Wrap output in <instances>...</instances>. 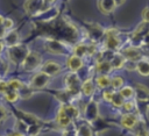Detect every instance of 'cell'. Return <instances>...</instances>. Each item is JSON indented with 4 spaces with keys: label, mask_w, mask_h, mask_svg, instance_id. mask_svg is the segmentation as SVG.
<instances>
[{
    "label": "cell",
    "mask_w": 149,
    "mask_h": 136,
    "mask_svg": "<svg viewBox=\"0 0 149 136\" xmlns=\"http://www.w3.org/2000/svg\"><path fill=\"white\" fill-rule=\"evenodd\" d=\"M52 20L38 22V26H41V29H43L45 34L48 33V35L55 40H58L62 42L63 41H68V42L76 41V38L78 37V30L76 29L74 26H72L71 23L66 22L63 19L55 20V21Z\"/></svg>",
    "instance_id": "obj_1"
},
{
    "label": "cell",
    "mask_w": 149,
    "mask_h": 136,
    "mask_svg": "<svg viewBox=\"0 0 149 136\" xmlns=\"http://www.w3.org/2000/svg\"><path fill=\"white\" fill-rule=\"evenodd\" d=\"M78 116V109L73 106H63L57 114V123L61 127H66L70 122Z\"/></svg>",
    "instance_id": "obj_2"
},
{
    "label": "cell",
    "mask_w": 149,
    "mask_h": 136,
    "mask_svg": "<svg viewBox=\"0 0 149 136\" xmlns=\"http://www.w3.org/2000/svg\"><path fill=\"white\" fill-rule=\"evenodd\" d=\"M29 49L23 44H15L12 46H8V58L14 64H21L22 60L28 55Z\"/></svg>",
    "instance_id": "obj_3"
},
{
    "label": "cell",
    "mask_w": 149,
    "mask_h": 136,
    "mask_svg": "<svg viewBox=\"0 0 149 136\" xmlns=\"http://www.w3.org/2000/svg\"><path fill=\"white\" fill-rule=\"evenodd\" d=\"M42 63V57L36 51H29L26 58L22 60L21 66L24 71H35L37 67H40Z\"/></svg>",
    "instance_id": "obj_4"
},
{
    "label": "cell",
    "mask_w": 149,
    "mask_h": 136,
    "mask_svg": "<svg viewBox=\"0 0 149 136\" xmlns=\"http://www.w3.org/2000/svg\"><path fill=\"white\" fill-rule=\"evenodd\" d=\"M47 5L48 3H45L44 0H27L23 7L29 15H40L48 8Z\"/></svg>",
    "instance_id": "obj_5"
},
{
    "label": "cell",
    "mask_w": 149,
    "mask_h": 136,
    "mask_svg": "<svg viewBox=\"0 0 149 136\" xmlns=\"http://www.w3.org/2000/svg\"><path fill=\"white\" fill-rule=\"evenodd\" d=\"M44 46H45V50L55 55H65L68 52V48L65 43L55 38H48L44 43Z\"/></svg>",
    "instance_id": "obj_6"
},
{
    "label": "cell",
    "mask_w": 149,
    "mask_h": 136,
    "mask_svg": "<svg viewBox=\"0 0 149 136\" xmlns=\"http://www.w3.org/2000/svg\"><path fill=\"white\" fill-rule=\"evenodd\" d=\"M49 80H50V76H48L47 73H44V72H37L33 78H31V80H30V87L31 88H43V87H45L47 85H48V83H49Z\"/></svg>",
    "instance_id": "obj_7"
},
{
    "label": "cell",
    "mask_w": 149,
    "mask_h": 136,
    "mask_svg": "<svg viewBox=\"0 0 149 136\" xmlns=\"http://www.w3.org/2000/svg\"><path fill=\"white\" fill-rule=\"evenodd\" d=\"M64 83L68 87V91H70L72 94H76L78 91H79V87H80V81H79V78L78 76L72 72V73H69L64 77Z\"/></svg>",
    "instance_id": "obj_8"
},
{
    "label": "cell",
    "mask_w": 149,
    "mask_h": 136,
    "mask_svg": "<svg viewBox=\"0 0 149 136\" xmlns=\"http://www.w3.org/2000/svg\"><path fill=\"white\" fill-rule=\"evenodd\" d=\"M106 35V41H105V45L108 50H115L119 48L120 41L118 38V34L114 29H109L105 33Z\"/></svg>",
    "instance_id": "obj_9"
},
{
    "label": "cell",
    "mask_w": 149,
    "mask_h": 136,
    "mask_svg": "<svg viewBox=\"0 0 149 136\" xmlns=\"http://www.w3.org/2000/svg\"><path fill=\"white\" fill-rule=\"evenodd\" d=\"M61 70H62L61 65H59L58 63L54 62V60H48V62H45V63L42 65V67H41V71L44 72V73H47V74L50 76V77L58 74V73L61 72Z\"/></svg>",
    "instance_id": "obj_10"
},
{
    "label": "cell",
    "mask_w": 149,
    "mask_h": 136,
    "mask_svg": "<svg viewBox=\"0 0 149 136\" xmlns=\"http://www.w3.org/2000/svg\"><path fill=\"white\" fill-rule=\"evenodd\" d=\"M121 55L127 59L132 62H137L141 59V51L135 46H128L121 51Z\"/></svg>",
    "instance_id": "obj_11"
},
{
    "label": "cell",
    "mask_w": 149,
    "mask_h": 136,
    "mask_svg": "<svg viewBox=\"0 0 149 136\" xmlns=\"http://www.w3.org/2000/svg\"><path fill=\"white\" fill-rule=\"evenodd\" d=\"M116 7L115 0H98V8L104 14L112 13Z\"/></svg>",
    "instance_id": "obj_12"
},
{
    "label": "cell",
    "mask_w": 149,
    "mask_h": 136,
    "mask_svg": "<svg viewBox=\"0 0 149 136\" xmlns=\"http://www.w3.org/2000/svg\"><path fill=\"white\" fill-rule=\"evenodd\" d=\"M66 64H68V67L72 72H76L79 69H81V66H83V59H81V57H78L76 55H72V56H70L68 58Z\"/></svg>",
    "instance_id": "obj_13"
},
{
    "label": "cell",
    "mask_w": 149,
    "mask_h": 136,
    "mask_svg": "<svg viewBox=\"0 0 149 136\" xmlns=\"http://www.w3.org/2000/svg\"><path fill=\"white\" fill-rule=\"evenodd\" d=\"M17 42H19V34H17V31L10 30L9 33L3 35V42H2L3 45L12 46V45L17 44Z\"/></svg>",
    "instance_id": "obj_14"
},
{
    "label": "cell",
    "mask_w": 149,
    "mask_h": 136,
    "mask_svg": "<svg viewBox=\"0 0 149 136\" xmlns=\"http://www.w3.org/2000/svg\"><path fill=\"white\" fill-rule=\"evenodd\" d=\"M135 93H136V96L140 101H147L149 100V90L142 85V84H136L135 86Z\"/></svg>",
    "instance_id": "obj_15"
},
{
    "label": "cell",
    "mask_w": 149,
    "mask_h": 136,
    "mask_svg": "<svg viewBox=\"0 0 149 136\" xmlns=\"http://www.w3.org/2000/svg\"><path fill=\"white\" fill-rule=\"evenodd\" d=\"M135 70L144 77L149 76V60L147 59H139L135 64Z\"/></svg>",
    "instance_id": "obj_16"
},
{
    "label": "cell",
    "mask_w": 149,
    "mask_h": 136,
    "mask_svg": "<svg viewBox=\"0 0 149 136\" xmlns=\"http://www.w3.org/2000/svg\"><path fill=\"white\" fill-rule=\"evenodd\" d=\"M108 62H109L112 69H121L125 65L126 58L121 53H115V55H113V57Z\"/></svg>",
    "instance_id": "obj_17"
},
{
    "label": "cell",
    "mask_w": 149,
    "mask_h": 136,
    "mask_svg": "<svg viewBox=\"0 0 149 136\" xmlns=\"http://www.w3.org/2000/svg\"><path fill=\"white\" fill-rule=\"evenodd\" d=\"M136 123H137V119H136V116L135 115H130V114H128V115H125L122 119H121V124H122V127H125V128H134L135 126H136Z\"/></svg>",
    "instance_id": "obj_18"
},
{
    "label": "cell",
    "mask_w": 149,
    "mask_h": 136,
    "mask_svg": "<svg viewBox=\"0 0 149 136\" xmlns=\"http://www.w3.org/2000/svg\"><path fill=\"white\" fill-rule=\"evenodd\" d=\"M88 34H90V36H91L92 40L98 41V40L104 35V30H102L101 27H99L98 24H92V26L88 28Z\"/></svg>",
    "instance_id": "obj_19"
},
{
    "label": "cell",
    "mask_w": 149,
    "mask_h": 136,
    "mask_svg": "<svg viewBox=\"0 0 149 136\" xmlns=\"http://www.w3.org/2000/svg\"><path fill=\"white\" fill-rule=\"evenodd\" d=\"M3 95H5L6 100H7V101H9V102H15V101L20 98V96H19L17 91L12 90V88H7V90L3 92Z\"/></svg>",
    "instance_id": "obj_20"
},
{
    "label": "cell",
    "mask_w": 149,
    "mask_h": 136,
    "mask_svg": "<svg viewBox=\"0 0 149 136\" xmlns=\"http://www.w3.org/2000/svg\"><path fill=\"white\" fill-rule=\"evenodd\" d=\"M97 70L101 74H106L112 70V67H111V64L108 60H99V63L97 65Z\"/></svg>",
    "instance_id": "obj_21"
},
{
    "label": "cell",
    "mask_w": 149,
    "mask_h": 136,
    "mask_svg": "<svg viewBox=\"0 0 149 136\" xmlns=\"http://www.w3.org/2000/svg\"><path fill=\"white\" fill-rule=\"evenodd\" d=\"M81 91L85 95H91L94 91V85L93 81L91 79H87L86 81H84V84L81 85Z\"/></svg>",
    "instance_id": "obj_22"
},
{
    "label": "cell",
    "mask_w": 149,
    "mask_h": 136,
    "mask_svg": "<svg viewBox=\"0 0 149 136\" xmlns=\"http://www.w3.org/2000/svg\"><path fill=\"white\" fill-rule=\"evenodd\" d=\"M73 55L78 56V57H83L85 55H87V45L80 43V44H77L73 49Z\"/></svg>",
    "instance_id": "obj_23"
},
{
    "label": "cell",
    "mask_w": 149,
    "mask_h": 136,
    "mask_svg": "<svg viewBox=\"0 0 149 136\" xmlns=\"http://www.w3.org/2000/svg\"><path fill=\"white\" fill-rule=\"evenodd\" d=\"M97 84H98L99 87L105 88V87H107V86L111 85V78L107 77L106 74H100V76L97 78Z\"/></svg>",
    "instance_id": "obj_24"
},
{
    "label": "cell",
    "mask_w": 149,
    "mask_h": 136,
    "mask_svg": "<svg viewBox=\"0 0 149 136\" xmlns=\"http://www.w3.org/2000/svg\"><path fill=\"white\" fill-rule=\"evenodd\" d=\"M86 115L88 119H94L97 117L98 115V108H97V105L95 102H91L87 107V110H86Z\"/></svg>",
    "instance_id": "obj_25"
},
{
    "label": "cell",
    "mask_w": 149,
    "mask_h": 136,
    "mask_svg": "<svg viewBox=\"0 0 149 136\" xmlns=\"http://www.w3.org/2000/svg\"><path fill=\"white\" fill-rule=\"evenodd\" d=\"M78 136H92V133H91V129L86 124H81L79 128H78Z\"/></svg>",
    "instance_id": "obj_26"
},
{
    "label": "cell",
    "mask_w": 149,
    "mask_h": 136,
    "mask_svg": "<svg viewBox=\"0 0 149 136\" xmlns=\"http://www.w3.org/2000/svg\"><path fill=\"white\" fill-rule=\"evenodd\" d=\"M22 81H20V80H17V79H10L8 83H7V86H8V88H12V90H15V91H17L21 86H22Z\"/></svg>",
    "instance_id": "obj_27"
},
{
    "label": "cell",
    "mask_w": 149,
    "mask_h": 136,
    "mask_svg": "<svg viewBox=\"0 0 149 136\" xmlns=\"http://www.w3.org/2000/svg\"><path fill=\"white\" fill-rule=\"evenodd\" d=\"M122 84H123V79L121 77H119V76H116V77L111 79V85L114 88H120L122 86Z\"/></svg>",
    "instance_id": "obj_28"
},
{
    "label": "cell",
    "mask_w": 149,
    "mask_h": 136,
    "mask_svg": "<svg viewBox=\"0 0 149 136\" xmlns=\"http://www.w3.org/2000/svg\"><path fill=\"white\" fill-rule=\"evenodd\" d=\"M120 94H121V96L122 98H125V99H128V98H130L133 94H134V91H133V88L132 87H123L121 91H120Z\"/></svg>",
    "instance_id": "obj_29"
},
{
    "label": "cell",
    "mask_w": 149,
    "mask_h": 136,
    "mask_svg": "<svg viewBox=\"0 0 149 136\" xmlns=\"http://www.w3.org/2000/svg\"><path fill=\"white\" fill-rule=\"evenodd\" d=\"M122 96H121V94L120 93H116V94H113L112 95V99H111V101L115 105V106H121L122 105Z\"/></svg>",
    "instance_id": "obj_30"
},
{
    "label": "cell",
    "mask_w": 149,
    "mask_h": 136,
    "mask_svg": "<svg viewBox=\"0 0 149 136\" xmlns=\"http://www.w3.org/2000/svg\"><path fill=\"white\" fill-rule=\"evenodd\" d=\"M136 124H137V123H136ZM135 134H136V136H149V135H148L147 129H146V128H144L142 124H137Z\"/></svg>",
    "instance_id": "obj_31"
},
{
    "label": "cell",
    "mask_w": 149,
    "mask_h": 136,
    "mask_svg": "<svg viewBox=\"0 0 149 136\" xmlns=\"http://www.w3.org/2000/svg\"><path fill=\"white\" fill-rule=\"evenodd\" d=\"M8 71V64L3 59H0V76H5Z\"/></svg>",
    "instance_id": "obj_32"
},
{
    "label": "cell",
    "mask_w": 149,
    "mask_h": 136,
    "mask_svg": "<svg viewBox=\"0 0 149 136\" xmlns=\"http://www.w3.org/2000/svg\"><path fill=\"white\" fill-rule=\"evenodd\" d=\"M8 112H7V109L3 107V106H1L0 105V123H2L5 120H7V117H8Z\"/></svg>",
    "instance_id": "obj_33"
},
{
    "label": "cell",
    "mask_w": 149,
    "mask_h": 136,
    "mask_svg": "<svg viewBox=\"0 0 149 136\" xmlns=\"http://www.w3.org/2000/svg\"><path fill=\"white\" fill-rule=\"evenodd\" d=\"M1 26L5 28V30L10 29V28L13 27V21H12L10 19H3V22H2V24H1Z\"/></svg>",
    "instance_id": "obj_34"
},
{
    "label": "cell",
    "mask_w": 149,
    "mask_h": 136,
    "mask_svg": "<svg viewBox=\"0 0 149 136\" xmlns=\"http://www.w3.org/2000/svg\"><path fill=\"white\" fill-rule=\"evenodd\" d=\"M142 19L144 22H149V7H146L142 12Z\"/></svg>",
    "instance_id": "obj_35"
},
{
    "label": "cell",
    "mask_w": 149,
    "mask_h": 136,
    "mask_svg": "<svg viewBox=\"0 0 149 136\" xmlns=\"http://www.w3.org/2000/svg\"><path fill=\"white\" fill-rule=\"evenodd\" d=\"M7 88H8L7 83H6V81H3V80H0V93H3Z\"/></svg>",
    "instance_id": "obj_36"
},
{
    "label": "cell",
    "mask_w": 149,
    "mask_h": 136,
    "mask_svg": "<svg viewBox=\"0 0 149 136\" xmlns=\"http://www.w3.org/2000/svg\"><path fill=\"white\" fill-rule=\"evenodd\" d=\"M133 107H134V103H133V102H127V103H125V109H126L127 112L132 110Z\"/></svg>",
    "instance_id": "obj_37"
},
{
    "label": "cell",
    "mask_w": 149,
    "mask_h": 136,
    "mask_svg": "<svg viewBox=\"0 0 149 136\" xmlns=\"http://www.w3.org/2000/svg\"><path fill=\"white\" fill-rule=\"evenodd\" d=\"M112 95H113L112 92H105V93H104V96H105L106 100H111V99H112Z\"/></svg>",
    "instance_id": "obj_38"
},
{
    "label": "cell",
    "mask_w": 149,
    "mask_h": 136,
    "mask_svg": "<svg viewBox=\"0 0 149 136\" xmlns=\"http://www.w3.org/2000/svg\"><path fill=\"white\" fill-rule=\"evenodd\" d=\"M9 136H24L22 133H15V134H12V135H9Z\"/></svg>",
    "instance_id": "obj_39"
},
{
    "label": "cell",
    "mask_w": 149,
    "mask_h": 136,
    "mask_svg": "<svg viewBox=\"0 0 149 136\" xmlns=\"http://www.w3.org/2000/svg\"><path fill=\"white\" fill-rule=\"evenodd\" d=\"M123 2H125V0H115V3H116V6H119V5L123 3Z\"/></svg>",
    "instance_id": "obj_40"
},
{
    "label": "cell",
    "mask_w": 149,
    "mask_h": 136,
    "mask_svg": "<svg viewBox=\"0 0 149 136\" xmlns=\"http://www.w3.org/2000/svg\"><path fill=\"white\" fill-rule=\"evenodd\" d=\"M3 46H5V45H3V43H2L1 41H0V52L2 51V49H3Z\"/></svg>",
    "instance_id": "obj_41"
},
{
    "label": "cell",
    "mask_w": 149,
    "mask_h": 136,
    "mask_svg": "<svg viewBox=\"0 0 149 136\" xmlns=\"http://www.w3.org/2000/svg\"><path fill=\"white\" fill-rule=\"evenodd\" d=\"M45 1V3H52V2H55L56 0H44Z\"/></svg>",
    "instance_id": "obj_42"
},
{
    "label": "cell",
    "mask_w": 149,
    "mask_h": 136,
    "mask_svg": "<svg viewBox=\"0 0 149 136\" xmlns=\"http://www.w3.org/2000/svg\"><path fill=\"white\" fill-rule=\"evenodd\" d=\"M2 22H3V17H2L1 15H0V26L2 24Z\"/></svg>",
    "instance_id": "obj_43"
}]
</instances>
